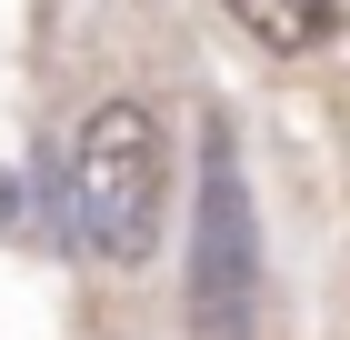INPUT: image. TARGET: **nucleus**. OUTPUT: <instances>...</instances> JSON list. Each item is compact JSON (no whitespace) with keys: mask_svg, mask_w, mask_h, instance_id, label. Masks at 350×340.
I'll list each match as a JSON object with an SVG mask.
<instances>
[{"mask_svg":"<svg viewBox=\"0 0 350 340\" xmlns=\"http://www.w3.org/2000/svg\"><path fill=\"white\" fill-rule=\"evenodd\" d=\"M230 21H241L260 51H321L340 10H330V0H230Z\"/></svg>","mask_w":350,"mask_h":340,"instance_id":"obj_3","label":"nucleus"},{"mask_svg":"<svg viewBox=\"0 0 350 340\" xmlns=\"http://www.w3.org/2000/svg\"><path fill=\"white\" fill-rule=\"evenodd\" d=\"M70 190H81V240L100 250L110 270H140L161 250V220H170V140H161V110L140 101H100L70 140Z\"/></svg>","mask_w":350,"mask_h":340,"instance_id":"obj_1","label":"nucleus"},{"mask_svg":"<svg viewBox=\"0 0 350 340\" xmlns=\"http://www.w3.org/2000/svg\"><path fill=\"white\" fill-rule=\"evenodd\" d=\"M250 320H260V220H250L241 140L230 120H211L190 190V340H250Z\"/></svg>","mask_w":350,"mask_h":340,"instance_id":"obj_2","label":"nucleus"}]
</instances>
